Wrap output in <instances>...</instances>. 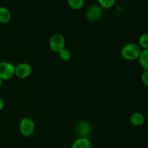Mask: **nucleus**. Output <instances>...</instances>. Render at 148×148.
Segmentation results:
<instances>
[{
  "instance_id": "9",
  "label": "nucleus",
  "mask_w": 148,
  "mask_h": 148,
  "mask_svg": "<svg viewBox=\"0 0 148 148\" xmlns=\"http://www.w3.org/2000/svg\"><path fill=\"white\" fill-rule=\"evenodd\" d=\"M72 148H92V144L88 138L79 137L74 142Z\"/></svg>"
},
{
  "instance_id": "16",
  "label": "nucleus",
  "mask_w": 148,
  "mask_h": 148,
  "mask_svg": "<svg viewBox=\"0 0 148 148\" xmlns=\"http://www.w3.org/2000/svg\"><path fill=\"white\" fill-rule=\"evenodd\" d=\"M141 79L143 83L145 86L148 87V69H145L144 72H143L141 75Z\"/></svg>"
},
{
  "instance_id": "1",
  "label": "nucleus",
  "mask_w": 148,
  "mask_h": 148,
  "mask_svg": "<svg viewBox=\"0 0 148 148\" xmlns=\"http://www.w3.org/2000/svg\"><path fill=\"white\" fill-rule=\"evenodd\" d=\"M141 51L139 45L134 43H130L123 46L121 49V54L126 60L134 61L138 59Z\"/></svg>"
},
{
  "instance_id": "17",
  "label": "nucleus",
  "mask_w": 148,
  "mask_h": 148,
  "mask_svg": "<svg viewBox=\"0 0 148 148\" xmlns=\"http://www.w3.org/2000/svg\"><path fill=\"white\" fill-rule=\"evenodd\" d=\"M4 101L1 99V98H0V111H1L3 108H4Z\"/></svg>"
},
{
  "instance_id": "5",
  "label": "nucleus",
  "mask_w": 148,
  "mask_h": 148,
  "mask_svg": "<svg viewBox=\"0 0 148 148\" xmlns=\"http://www.w3.org/2000/svg\"><path fill=\"white\" fill-rule=\"evenodd\" d=\"M103 8L100 5H94L90 6L89 8L85 12V17L87 20L90 22H96L103 15Z\"/></svg>"
},
{
  "instance_id": "12",
  "label": "nucleus",
  "mask_w": 148,
  "mask_h": 148,
  "mask_svg": "<svg viewBox=\"0 0 148 148\" xmlns=\"http://www.w3.org/2000/svg\"><path fill=\"white\" fill-rule=\"evenodd\" d=\"M85 0H67L68 5L72 10H79L84 5Z\"/></svg>"
},
{
  "instance_id": "4",
  "label": "nucleus",
  "mask_w": 148,
  "mask_h": 148,
  "mask_svg": "<svg viewBox=\"0 0 148 148\" xmlns=\"http://www.w3.org/2000/svg\"><path fill=\"white\" fill-rule=\"evenodd\" d=\"M65 38L62 34H53L49 40V47L54 53H59L65 48Z\"/></svg>"
},
{
  "instance_id": "15",
  "label": "nucleus",
  "mask_w": 148,
  "mask_h": 148,
  "mask_svg": "<svg viewBox=\"0 0 148 148\" xmlns=\"http://www.w3.org/2000/svg\"><path fill=\"white\" fill-rule=\"evenodd\" d=\"M59 54V58L62 59V61H68L71 58V52L69 51V50L66 49H63L62 50H61L58 53Z\"/></svg>"
},
{
  "instance_id": "10",
  "label": "nucleus",
  "mask_w": 148,
  "mask_h": 148,
  "mask_svg": "<svg viewBox=\"0 0 148 148\" xmlns=\"http://www.w3.org/2000/svg\"><path fill=\"white\" fill-rule=\"evenodd\" d=\"M11 19L12 14L10 10L4 7H0V23H8Z\"/></svg>"
},
{
  "instance_id": "7",
  "label": "nucleus",
  "mask_w": 148,
  "mask_h": 148,
  "mask_svg": "<svg viewBox=\"0 0 148 148\" xmlns=\"http://www.w3.org/2000/svg\"><path fill=\"white\" fill-rule=\"evenodd\" d=\"M32 67L27 63H20L15 66V75L20 79L27 78L31 75Z\"/></svg>"
},
{
  "instance_id": "8",
  "label": "nucleus",
  "mask_w": 148,
  "mask_h": 148,
  "mask_svg": "<svg viewBox=\"0 0 148 148\" xmlns=\"http://www.w3.org/2000/svg\"><path fill=\"white\" fill-rule=\"evenodd\" d=\"M130 121L134 127H141L145 122V116L140 112H134L130 116Z\"/></svg>"
},
{
  "instance_id": "6",
  "label": "nucleus",
  "mask_w": 148,
  "mask_h": 148,
  "mask_svg": "<svg viewBox=\"0 0 148 148\" xmlns=\"http://www.w3.org/2000/svg\"><path fill=\"white\" fill-rule=\"evenodd\" d=\"M75 131L79 137L88 138L92 132V127L90 124L87 121H81L76 125Z\"/></svg>"
},
{
  "instance_id": "11",
  "label": "nucleus",
  "mask_w": 148,
  "mask_h": 148,
  "mask_svg": "<svg viewBox=\"0 0 148 148\" xmlns=\"http://www.w3.org/2000/svg\"><path fill=\"white\" fill-rule=\"evenodd\" d=\"M138 60L142 67L145 69H148V49H143L141 51Z\"/></svg>"
},
{
  "instance_id": "2",
  "label": "nucleus",
  "mask_w": 148,
  "mask_h": 148,
  "mask_svg": "<svg viewBox=\"0 0 148 148\" xmlns=\"http://www.w3.org/2000/svg\"><path fill=\"white\" fill-rule=\"evenodd\" d=\"M36 124L34 121L30 118L22 119L19 125V131L24 137H30L34 133Z\"/></svg>"
},
{
  "instance_id": "14",
  "label": "nucleus",
  "mask_w": 148,
  "mask_h": 148,
  "mask_svg": "<svg viewBox=\"0 0 148 148\" xmlns=\"http://www.w3.org/2000/svg\"><path fill=\"white\" fill-rule=\"evenodd\" d=\"M116 0H98L99 5L105 9L111 8L116 4Z\"/></svg>"
},
{
  "instance_id": "18",
  "label": "nucleus",
  "mask_w": 148,
  "mask_h": 148,
  "mask_svg": "<svg viewBox=\"0 0 148 148\" xmlns=\"http://www.w3.org/2000/svg\"><path fill=\"white\" fill-rule=\"evenodd\" d=\"M1 85H2V80H1V79H0V87L1 86Z\"/></svg>"
},
{
  "instance_id": "3",
  "label": "nucleus",
  "mask_w": 148,
  "mask_h": 148,
  "mask_svg": "<svg viewBox=\"0 0 148 148\" xmlns=\"http://www.w3.org/2000/svg\"><path fill=\"white\" fill-rule=\"evenodd\" d=\"M15 75V66L8 62H0V79L8 80Z\"/></svg>"
},
{
  "instance_id": "13",
  "label": "nucleus",
  "mask_w": 148,
  "mask_h": 148,
  "mask_svg": "<svg viewBox=\"0 0 148 148\" xmlns=\"http://www.w3.org/2000/svg\"><path fill=\"white\" fill-rule=\"evenodd\" d=\"M139 46L143 49H148V32L144 33L139 38Z\"/></svg>"
}]
</instances>
